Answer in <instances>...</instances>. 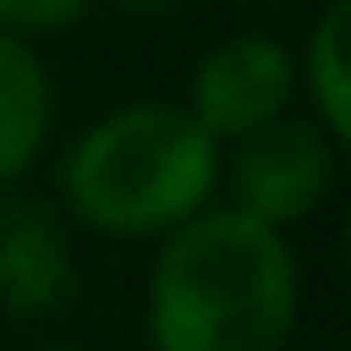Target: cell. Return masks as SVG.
<instances>
[{
  "label": "cell",
  "instance_id": "obj_1",
  "mask_svg": "<svg viewBox=\"0 0 351 351\" xmlns=\"http://www.w3.org/2000/svg\"><path fill=\"white\" fill-rule=\"evenodd\" d=\"M302 315V265L284 228L210 204L160 234L142 296L148 351H284Z\"/></svg>",
  "mask_w": 351,
  "mask_h": 351
},
{
  "label": "cell",
  "instance_id": "obj_2",
  "mask_svg": "<svg viewBox=\"0 0 351 351\" xmlns=\"http://www.w3.org/2000/svg\"><path fill=\"white\" fill-rule=\"evenodd\" d=\"M222 197V142L173 99H136L93 117L56 167L68 222L105 241H160Z\"/></svg>",
  "mask_w": 351,
  "mask_h": 351
},
{
  "label": "cell",
  "instance_id": "obj_3",
  "mask_svg": "<svg viewBox=\"0 0 351 351\" xmlns=\"http://www.w3.org/2000/svg\"><path fill=\"white\" fill-rule=\"evenodd\" d=\"M333 179H339V142L308 111H284L265 130L222 148V191H228L222 204L284 234L327 204Z\"/></svg>",
  "mask_w": 351,
  "mask_h": 351
},
{
  "label": "cell",
  "instance_id": "obj_4",
  "mask_svg": "<svg viewBox=\"0 0 351 351\" xmlns=\"http://www.w3.org/2000/svg\"><path fill=\"white\" fill-rule=\"evenodd\" d=\"M179 105L204 123V136H216L228 148L296 105V49L265 31H234L197 56Z\"/></svg>",
  "mask_w": 351,
  "mask_h": 351
},
{
  "label": "cell",
  "instance_id": "obj_5",
  "mask_svg": "<svg viewBox=\"0 0 351 351\" xmlns=\"http://www.w3.org/2000/svg\"><path fill=\"white\" fill-rule=\"evenodd\" d=\"M68 290H74V241L62 204L0 191V308L12 321H37L56 315Z\"/></svg>",
  "mask_w": 351,
  "mask_h": 351
},
{
  "label": "cell",
  "instance_id": "obj_6",
  "mask_svg": "<svg viewBox=\"0 0 351 351\" xmlns=\"http://www.w3.org/2000/svg\"><path fill=\"white\" fill-rule=\"evenodd\" d=\"M56 130V80L31 37L0 31V191H12L49 148Z\"/></svg>",
  "mask_w": 351,
  "mask_h": 351
},
{
  "label": "cell",
  "instance_id": "obj_7",
  "mask_svg": "<svg viewBox=\"0 0 351 351\" xmlns=\"http://www.w3.org/2000/svg\"><path fill=\"white\" fill-rule=\"evenodd\" d=\"M296 99L339 148L351 142V0H327L308 25L296 56Z\"/></svg>",
  "mask_w": 351,
  "mask_h": 351
},
{
  "label": "cell",
  "instance_id": "obj_8",
  "mask_svg": "<svg viewBox=\"0 0 351 351\" xmlns=\"http://www.w3.org/2000/svg\"><path fill=\"white\" fill-rule=\"evenodd\" d=\"M99 0H0V31H12V37H56V31H68L74 19H86Z\"/></svg>",
  "mask_w": 351,
  "mask_h": 351
},
{
  "label": "cell",
  "instance_id": "obj_9",
  "mask_svg": "<svg viewBox=\"0 0 351 351\" xmlns=\"http://www.w3.org/2000/svg\"><path fill=\"white\" fill-rule=\"evenodd\" d=\"M111 6H123V12H167L173 0H111Z\"/></svg>",
  "mask_w": 351,
  "mask_h": 351
},
{
  "label": "cell",
  "instance_id": "obj_10",
  "mask_svg": "<svg viewBox=\"0 0 351 351\" xmlns=\"http://www.w3.org/2000/svg\"><path fill=\"white\" fill-rule=\"evenodd\" d=\"M234 6H284V0H234Z\"/></svg>",
  "mask_w": 351,
  "mask_h": 351
},
{
  "label": "cell",
  "instance_id": "obj_11",
  "mask_svg": "<svg viewBox=\"0 0 351 351\" xmlns=\"http://www.w3.org/2000/svg\"><path fill=\"white\" fill-rule=\"evenodd\" d=\"M49 351H80V346H49Z\"/></svg>",
  "mask_w": 351,
  "mask_h": 351
}]
</instances>
